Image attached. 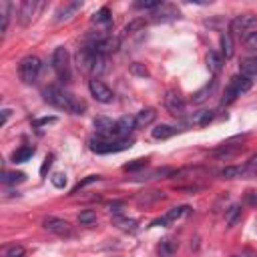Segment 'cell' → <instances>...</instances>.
Wrapping results in <instances>:
<instances>
[{"label":"cell","mask_w":257,"mask_h":257,"mask_svg":"<svg viewBox=\"0 0 257 257\" xmlns=\"http://www.w3.org/2000/svg\"><path fill=\"white\" fill-rule=\"evenodd\" d=\"M45 101L50 103L52 106H57L60 111H66V113H73V115H80L85 111V103L78 101L75 94L66 92L59 87H48L45 91Z\"/></svg>","instance_id":"obj_1"},{"label":"cell","mask_w":257,"mask_h":257,"mask_svg":"<svg viewBox=\"0 0 257 257\" xmlns=\"http://www.w3.org/2000/svg\"><path fill=\"white\" fill-rule=\"evenodd\" d=\"M76 60H78L80 69H83L85 73H89V75H101L105 71V57L97 55V52L91 50L89 46L78 52Z\"/></svg>","instance_id":"obj_2"},{"label":"cell","mask_w":257,"mask_h":257,"mask_svg":"<svg viewBox=\"0 0 257 257\" xmlns=\"http://www.w3.org/2000/svg\"><path fill=\"white\" fill-rule=\"evenodd\" d=\"M133 141L131 139H121V141H111V139H91L89 147L92 153L97 155H109V153H121L131 149Z\"/></svg>","instance_id":"obj_3"},{"label":"cell","mask_w":257,"mask_h":257,"mask_svg":"<svg viewBox=\"0 0 257 257\" xmlns=\"http://www.w3.org/2000/svg\"><path fill=\"white\" fill-rule=\"evenodd\" d=\"M249 89H251V78L243 76V75H237V76H233L231 80H229V85H227L225 92H223L221 105H223V106H225V105H231V103H233L237 97H241V94H245Z\"/></svg>","instance_id":"obj_4"},{"label":"cell","mask_w":257,"mask_h":257,"mask_svg":"<svg viewBox=\"0 0 257 257\" xmlns=\"http://www.w3.org/2000/svg\"><path fill=\"white\" fill-rule=\"evenodd\" d=\"M52 69H55L57 76L62 80V83H69L73 78V73H71V57H69V50L64 46H59L55 52H52Z\"/></svg>","instance_id":"obj_5"},{"label":"cell","mask_w":257,"mask_h":257,"mask_svg":"<svg viewBox=\"0 0 257 257\" xmlns=\"http://www.w3.org/2000/svg\"><path fill=\"white\" fill-rule=\"evenodd\" d=\"M40 66H43V62H40V59L34 57V55L24 57V59L18 62V76H20V80H22L24 85H32L34 80L38 78Z\"/></svg>","instance_id":"obj_6"},{"label":"cell","mask_w":257,"mask_h":257,"mask_svg":"<svg viewBox=\"0 0 257 257\" xmlns=\"http://www.w3.org/2000/svg\"><path fill=\"white\" fill-rule=\"evenodd\" d=\"M121 46V40L115 38V36H97L92 40V43L89 45L91 50H94L97 55H111V52H117Z\"/></svg>","instance_id":"obj_7"},{"label":"cell","mask_w":257,"mask_h":257,"mask_svg":"<svg viewBox=\"0 0 257 257\" xmlns=\"http://www.w3.org/2000/svg\"><path fill=\"white\" fill-rule=\"evenodd\" d=\"M115 129H117V121H113L109 117H97V119H94V131H97V135L101 139L121 141V139H117Z\"/></svg>","instance_id":"obj_8"},{"label":"cell","mask_w":257,"mask_h":257,"mask_svg":"<svg viewBox=\"0 0 257 257\" xmlns=\"http://www.w3.org/2000/svg\"><path fill=\"white\" fill-rule=\"evenodd\" d=\"M257 26V16L255 15H241V16H235L231 20V32L235 34H249L251 29Z\"/></svg>","instance_id":"obj_9"},{"label":"cell","mask_w":257,"mask_h":257,"mask_svg":"<svg viewBox=\"0 0 257 257\" xmlns=\"http://www.w3.org/2000/svg\"><path fill=\"white\" fill-rule=\"evenodd\" d=\"M89 91H91V94L94 99H97L99 103H113V91L106 87L103 80H99V78H92V80H89Z\"/></svg>","instance_id":"obj_10"},{"label":"cell","mask_w":257,"mask_h":257,"mask_svg":"<svg viewBox=\"0 0 257 257\" xmlns=\"http://www.w3.org/2000/svg\"><path fill=\"white\" fill-rule=\"evenodd\" d=\"M165 106L169 109V113L175 115V117H181L185 113V101L181 99V94L177 91H167V94H165Z\"/></svg>","instance_id":"obj_11"},{"label":"cell","mask_w":257,"mask_h":257,"mask_svg":"<svg viewBox=\"0 0 257 257\" xmlns=\"http://www.w3.org/2000/svg\"><path fill=\"white\" fill-rule=\"evenodd\" d=\"M43 227L55 235H71V223L59 217H46L43 221Z\"/></svg>","instance_id":"obj_12"},{"label":"cell","mask_w":257,"mask_h":257,"mask_svg":"<svg viewBox=\"0 0 257 257\" xmlns=\"http://www.w3.org/2000/svg\"><path fill=\"white\" fill-rule=\"evenodd\" d=\"M38 8H40V4L36 2V0H24V2L20 4V8H18V20H20V24L22 26L30 24L32 18L36 16V10Z\"/></svg>","instance_id":"obj_13"},{"label":"cell","mask_w":257,"mask_h":257,"mask_svg":"<svg viewBox=\"0 0 257 257\" xmlns=\"http://www.w3.org/2000/svg\"><path fill=\"white\" fill-rule=\"evenodd\" d=\"M135 129H137V121H135V117H121L117 121V129H115V135H117V139H127V135L133 133Z\"/></svg>","instance_id":"obj_14"},{"label":"cell","mask_w":257,"mask_h":257,"mask_svg":"<svg viewBox=\"0 0 257 257\" xmlns=\"http://www.w3.org/2000/svg\"><path fill=\"white\" fill-rule=\"evenodd\" d=\"M83 8V2H66L62 4L59 10H57V15H55V20L57 22H64V20H71L76 12Z\"/></svg>","instance_id":"obj_15"},{"label":"cell","mask_w":257,"mask_h":257,"mask_svg":"<svg viewBox=\"0 0 257 257\" xmlns=\"http://www.w3.org/2000/svg\"><path fill=\"white\" fill-rule=\"evenodd\" d=\"M189 211H191V207H187V205H179V207H173L163 219H159V221H155L153 225H169V223H173V221H179L181 217H185V215H189Z\"/></svg>","instance_id":"obj_16"},{"label":"cell","mask_w":257,"mask_h":257,"mask_svg":"<svg viewBox=\"0 0 257 257\" xmlns=\"http://www.w3.org/2000/svg\"><path fill=\"white\" fill-rule=\"evenodd\" d=\"M215 89H217V80H211V83L209 85H205V87H203L201 91H197L195 94H193V103L195 105H201V103H205L209 97H211V94L215 92Z\"/></svg>","instance_id":"obj_17"},{"label":"cell","mask_w":257,"mask_h":257,"mask_svg":"<svg viewBox=\"0 0 257 257\" xmlns=\"http://www.w3.org/2000/svg\"><path fill=\"white\" fill-rule=\"evenodd\" d=\"M155 119H157V111L155 109H143L137 117H135V121H137V129H145L149 125H153Z\"/></svg>","instance_id":"obj_18"},{"label":"cell","mask_w":257,"mask_h":257,"mask_svg":"<svg viewBox=\"0 0 257 257\" xmlns=\"http://www.w3.org/2000/svg\"><path fill=\"white\" fill-rule=\"evenodd\" d=\"M239 71L243 76L247 78H253L257 76V57H249V59H243L241 64H239Z\"/></svg>","instance_id":"obj_19"},{"label":"cell","mask_w":257,"mask_h":257,"mask_svg":"<svg viewBox=\"0 0 257 257\" xmlns=\"http://www.w3.org/2000/svg\"><path fill=\"white\" fill-rule=\"evenodd\" d=\"M175 133H177V129L171 127V125H157V127L151 131L153 139H157V141H167V139L173 137Z\"/></svg>","instance_id":"obj_20"},{"label":"cell","mask_w":257,"mask_h":257,"mask_svg":"<svg viewBox=\"0 0 257 257\" xmlns=\"http://www.w3.org/2000/svg\"><path fill=\"white\" fill-rule=\"evenodd\" d=\"M207 66H209V71H211V73L219 75L221 69H223V57L219 55V52L209 50V52H207Z\"/></svg>","instance_id":"obj_21"},{"label":"cell","mask_w":257,"mask_h":257,"mask_svg":"<svg viewBox=\"0 0 257 257\" xmlns=\"http://www.w3.org/2000/svg\"><path fill=\"white\" fill-rule=\"evenodd\" d=\"M219 45H221V55H223V59H231L233 52H235L231 34H229V32H223L221 38H219Z\"/></svg>","instance_id":"obj_22"},{"label":"cell","mask_w":257,"mask_h":257,"mask_svg":"<svg viewBox=\"0 0 257 257\" xmlns=\"http://www.w3.org/2000/svg\"><path fill=\"white\" fill-rule=\"evenodd\" d=\"M157 251H159V257H173V253L177 251V245H175L173 239H161Z\"/></svg>","instance_id":"obj_23"},{"label":"cell","mask_w":257,"mask_h":257,"mask_svg":"<svg viewBox=\"0 0 257 257\" xmlns=\"http://www.w3.org/2000/svg\"><path fill=\"white\" fill-rule=\"evenodd\" d=\"M211 119H213V111H199L195 113L191 119H189V123L191 125H199V127H205L211 123Z\"/></svg>","instance_id":"obj_24"},{"label":"cell","mask_w":257,"mask_h":257,"mask_svg":"<svg viewBox=\"0 0 257 257\" xmlns=\"http://www.w3.org/2000/svg\"><path fill=\"white\" fill-rule=\"evenodd\" d=\"M32 155H34V147H22L12 153V161L15 163H26L29 159H32Z\"/></svg>","instance_id":"obj_25"},{"label":"cell","mask_w":257,"mask_h":257,"mask_svg":"<svg viewBox=\"0 0 257 257\" xmlns=\"http://www.w3.org/2000/svg\"><path fill=\"white\" fill-rule=\"evenodd\" d=\"M0 18H2V24H0V32H6L8 29V22H10V2H6V0H2L0 2Z\"/></svg>","instance_id":"obj_26"},{"label":"cell","mask_w":257,"mask_h":257,"mask_svg":"<svg viewBox=\"0 0 257 257\" xmlns=\"http://www.w3.org/2000/svg\"><path fill=\"white\" fill-rule=\"evenodd\" d=\"M243 175H247L245 167H225L221 171V177L225 179H237V177H243Z\"/></svg>","instance_id":"obj_27"},{"label":"cell","mask_w":257,"mask_h":257,"mask_svg":"<svg viewBox=\"0 0 257 257\" xmlns=\"http://www.w3.org/2000/svg\"><path fill=\"white\" fill-rule=\"evenodd\" d=\"M92 22L94 24H111V10L106 6H103L99 12L92 15Z\"/></svg>","instance_id":"obj_28"},{"label":"cell","mask_w":257,"mask_h":257,"mask_svg":"<svg viewBox=\"0 0 257 257\" xmlns=\"http://www.w3.org/2000/svg\"><path fill=\"white\" fill-rule=\"evenodd\" d=\"M225 219H227L229 227H233L241 219V207L239 205H231V207H229V211H227V215H225Z\"/></svg>","instance_id":"obj_29"},{"label":"cell","mask_w":257,"mask_h":257,"mask_svg":"<svg viewBox=\"0 0 257 257\" xmlns=\"http://www.w3.org/2000/svg\"><path fill=\"white\" fill-rule=\"evenodd\" d=\"M78 223H80V225H92V223H97V213H94L92 209L80 211V215H78Z\"/></svg>","instance_id":"obj_30"},{"label":"cell","mask_w":257,"mask_h":257,"mask_svg":"<svg viewBox=\"0 0 257 257\" xmlns=\"http://www.w3.org/2000/svg\"><path fill=\"white\" fill-rule=\"evenodd\" d=\"M115 225L123 231H135L137 229V221L135 219H123V217H115Z\"/></svg>","instance_id":"obj_31"},{"label":"cell","mask_w":257,"mask_h":257,"mask_svg":"<svg viewBox=\"0 0 257 257\" xmlns=\"http://www.w3.org/2000/svg\"><path fill=\"white\" fill-rule=\"evenodd\" d=\"M26 179L24 173H4L2 175V183L4 185H15V183H22Z\"/></svg>","instance_id":"obj_32"},{"label":"cell","mask_w":257,"mask_h":257,"mask_svg":"<svg viewBox=\"0 0 257 257\" xmlns=\"http://www.w3.org/2000/svg\"><path fill=\"white\" fill-rule=\"evenodd\" d=\"M145 24H147V20H145V18H135V20H131V22L125 26V34H133V32L141 30Z\"/></svg>","instance_id":"obj_33"},{"label":"cell","mask_w":257,"mask_h":257,"mask_svg":"<svg viewBox=\"0 0 257 257\" xmlns=\"http://www.w3.org/2000/svg\"><path fill=\"white\" fill-rule=\"evenodd\" d=\"M243 45L247 50H257V30H251L249 34L243 36Z\"/></svg>","instance_id":"obj_34"},{"label":"cell","mask_w":257,"mask_h":257,"mask_svg":"<svg viewBox=\"0 0 257 257\" xmlns=\"http://www.w3.org/2000/svg\"><path fill=\"white\" fill-rule=\"evenodd\" d=\"M2 257H26V251H24V247H20V245H12V247H8V249L4 251Z\"/></svg>","instance_id":"obj_35"},{"label":"cell","mask_w":257,"mask_h":257,"mask_svg":"<svg viewBox=\"0 0 257 257\" xmlns=\"http://www.w3.org/2000/svg\"><path fill=\"white\" fill-rule=\"evenodd\" d=\"M97 181H101V177H99V175H89L87 179H83V181H80V183H78V185L73 189V193H78L80 189H85L87 185H91V183H97Z\"/></svg>","instance_id":"obj_36"},{"label":"cell","mask_w":257,"mask_h":257,"mask_svg":"<svg viewBox=\"0 0 257 257\" xmlns=\"http://www.w3.org/2000/svg\"><path fill=\"white\" fill-rule=\"evenodd\" d=\"M57 121H59L57 117H43V119H36V121H32V127L40 129V127H46V125H55Z\"/></svg>","instance_id":"obj_37"},{"label":"cell","mask_w":257,"mask_h":257,"mask_svg":"<svg viewBox=\"0 0 257 257\" xmlns=\"http://www.w3.org/2000/svg\"><path fill=\"white\" fill-rule=\"evenodd\" d=\"M50 181H52V185H55L57 189H64L66 187V175L64 173H55L50 177Z\"/></svg>","instance_id":"obj_38"},{"label":"cell","mask_w":257,"mask_h":257,"mask_svg":"<svg viewBox=\"0 0 257 257\" xmlns=\"http://www.w3.org/2000/svg\"><path fill=\"white\" fill-rule=\"evenodd\" d=\"M145 167H147V159H135L133 163L125 165V171H139V169H145Z\"/></svg>","instance_id":"obj_39"},{"label":"cell","mask_w":257,"mask_h":257,"mask_svg":"<svg viewBox=\"0 0 257 257\" xmlns=\"http://www.w3.org/2000/svg\"><path fill=\"white\" fill-rule=\"evenodd\" d=\"M131 75H135V76H149V71L145 69V64H139V62H135V64H131Z\"/></svg>","instance_id":"obj_40"},{"label":"cell","mask_w":257,"mask_h":257,"mask_svg":"<svg viewBox=\"0 0 257 257\" xmlns=\"http://www.w3.org/2000/svg\"><path fill=\"white\" fill-rule=\"evenodd\" d=\"M52 161H55V157H52V155H48V157L45 159V163H43V167H40V175H43V177H46V173H48V169L52 167Z\"/></svg>","instance_id":"obj_41"},{"label":"cell","mask_w":257,"mask_h":257,"mask_svg":"<svg viewBox=\"0 0 257 257\" xmlns=\"http://www.w3.org/2000/svg\"><path fill=\"white\" fill-rule=\"evenodd\" d=\"M137 8H145V10H151V8H159V6H163L159 2V0H153V2H137L135 4Z\"/></svg>","instance_id":"obj_42"},{"label":"cell","mask_w":257,"mask_h":257,"mask_svg":"<svg viewBox=\"0 0 257 257\" xmlns=\"http://www.w3.org/2000/svg\"><path fill=\"white\" fill-rule=\"evenodd\" d=\"M247 175H257V155H253L249 159V163H247Z\"/></svg>","instance_id":"obj_43"},{"label":"cell","mask_w":257,"mask_h":257,"mask_svg":"<svg viewBox=\"0 0 257 257\" xmlns=\"http://www.w3.org/2000/svg\"><path fill=\"white\" fill-rule=\"evenodd\" d=\"M245 203L251 207H257V191H247L245 193Z\"/></svg>","instance_id":"obj_44"},{"label":"cell","mask_w":257,"mask_h":257,"mask_svg":"<svg viewBox=\"0 0 257 257\" xmlns=\"http://www.w3.org/2000/svg\"><path fill=\"white\" fill-rule=\"evenodd\" d=\"M123 203H113L111 205V213H115V215H119V213H123Z\"/></svg>","instance_id":"obj_45"},{"label":"cell","mask_w":257,"mask_h":257,"mask_svg":"<svg viewBox=\"0 0 257 257\" xmlns=\"http://www.w3.org/2000/svg\"><path fill=\"white\" fill-rule=\"evenodd\" d=\"M10 113H12L10 109H4V111H2V125H6V121H8V117H10Z\"/></svg>","instance_id":"obj_46"}]
</instances>
